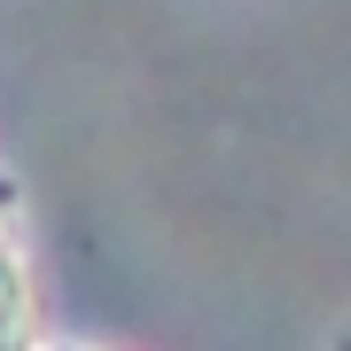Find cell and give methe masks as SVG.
<instances>
[{
    "label": "cell",
    "mask_w": 351,
    "mask_h": 351,
    "mask_svg": "<svg viewBox=\"0 0 351 351\" xmlns=\"http://www.w3.org/2000/svg\"><path fill=\"white\" fill-rule=\"evenodd\" d=\"M55 351H86V343H55Z\"/></svg>",
    "instance_id": "obj_3"
},
{
    "label": "cell",
    "mask_w": 351,
    "mask_h": 351,
    "mask_svg": "<svg viewBox=\"0 0 351 351\" xmlns=\"http://www.w3.org/2000/svg\"><path fill=\"white\" fill-rule=\"evenodd\" d=\"M0 351H32V289L8 242H0Z\"/></svg>",
    "instance_id": "obj_1"
},
{
    "label": "cell",
    "mask_w": 351,
    "mask_h": 351,
    "mask_svg": "<svg viewBox=\"0 0 351 351\" xmlns=\"http://www.w3.org/2000/svg\"><path fill=\"white\" fill-rule=\"evenodd\" d=\"M8 203H16V180H0V211H8Z\"/></svg>",
    "instance_id": "obj_2"
}]
</instances>
